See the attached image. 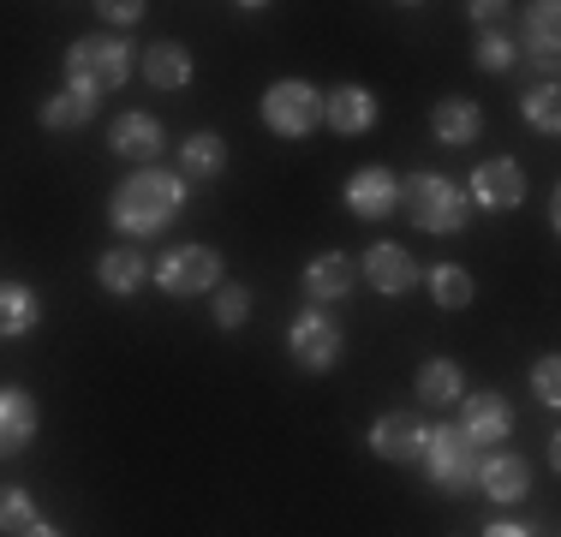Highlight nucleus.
<instances>
[{
    "label": "nucleus",
    "instance_id": "obj_34",
    "mask_svg": "<svg viewBox=\"0 0 561 537\" xmlns=\"http://www.w3.org/2000/svg\"><path fill=\"white\" fill-rule=\"evenodd\" d=\"M507 7H496V0H484V7H472V19H484V24H496Z\"/></svg>",
    "mask_w": 561,
    "mask_h": 537
},
{
    "label": "nucleus",
    "instance_id": "obj_5",
    "mask_svg": "<svg viewBox=\"0 0 561 537\" xmlns=\"http://www.w3.org/2000/svg\"><path fill=\"white\" fill-rule=\"evenodd\" d=\"M263 126L275 138H305V132L323 126V90L305 84V78H280L263 90Z\"/></svg>",
    "mask_w": 561,
    "mask_h": 537
},
{
    "label": "nucleus",
    "instance_id": "obj_2",
    "mask_svg": "<svg viewBox=\"0 0 561 537\" xmlns=\"http://www.w3.org/2000/svg\"><path fill=\"white\" fill-rule=\"evenodd\" d=\"M400 215L419 233H460L472 221V204L448 173H412V180H400Z\"/></svg>",
    "mask_w": 561,
    "mask_h": 537
},
{
    "label": "nucleus",
    "instance_id": "obj_21",
    "mask_svg": "<svg viewBox=\"0 0 561 537\" xmlns=\"http://www.w3.org/2000/svg\"><path fill=\"white\" fill-rule=\"evenodd\" d=\"M36 114H43L48 132H78V126H90V119H96V96H90V90H78V84H66L60 96H48Z\"/></svg>",
    "mask_w": 561,
    "mask_h": 537
},
{
    "label": "nucleus",
    "instance_id": "obj_19",
    "mask_svg": "<svg viewBox=\"0 0 561 537\" xmlns=\"http://www.w3.org/2000/svg\"><path fill=\"white\" fill-rule=\"evenodd\" d=\"M43 322V299L24 281H0V341H19Z\"/></svg>",
    "mask_w": 561,
    "mask_h": 537
},
{
    "label": "nucleus",
    "instance_id": "obj_23",
    "mask_svg": "<svg viewBox=\"0 0 561 537\" xmlns=\"http://www.w3.org/2000/svg\"><path fill=\"white\" fill-rule=\"evenodd\" d=\"M460 395H466V370L454 365V358H424V365H419V400H431V407H454Z\"/></svg>",
    "mask_w": 561,
    "mask_h": 537
},
{
    "label": "nucleus",
    "instance_id": "obj_16",
    "mask_svg": "<svg viewBox=\"0 0 561 537\" xmlns=\"http://www.w3.org/2000/svg\"><path fill=\"white\" fill-rule=\"evenodd\" d=\"M353 281H358V263L341 258V251H323V258L305 268V299H311V311L346 299V293H353Z\"/></svg>",
    "mask_w": 561,
    "mask_h": 537
},
{
    "label": "nucleus",
    "instance_id": "obj_18",
    "mask_svg": "<svg viewBox=\"0 0 561 537\" xmlns=\"http://www.w3.org/2000/svg\"><path fill=\"white\" fill-rule=\"evenodd\" d=\"M431 132L448 150H466V144H478V132H484V107L466 102V96H448L443 107H431Z\"/></svg>",
    "mask_w": 561,
    "mask_h": 537
},
{
    "label": "nucleus",
    "instance_id": "obj_9",
    "mask_svg": "<svg viewBox=\"0 0 561 537\" xmlns=\"http://www.w3.org/2000/svg\"><path fill=\"white\" fill-rule=\"evenodd\" d=\"M358 275H365L382 299H400V293L419 287V263H412V251L394 245V239H377V245L365 251V263H358Z\"/></svg>",
    "mask_w": 561,
    "mask_h": 537
},
{
    "label": "nucleus",
    "instance_id": "obj_24",
    "mask_svg": "<svg viewBox=\"0 0 561 537\" xmlns=\"http://www.w3.org/2000/svg\"><path fill=\"white\" fill-rule=\"evenodd\" d=\"M96 281L114 299H126V293H138L144 281H150V263H144V251H108V258L96 263Z\"/></svg>",
    "mask_w": 561,
    "mask_h": 537
},
{
    "label": "nucleus",
    "instance_id": "obj_12",
    "mask_svg": "<svg viewBox=\"0 0 561 537\" xmlns=\"http://www.w3.org/2000/svg\"><path fill=\"white\" fill-rule=\"evenodd\" d=\"M370 454L377 460H394V466H412L424 454V419L419 412H382L370 424Z\"/></svg>",
    "mask_w": 561,
    "mask_h": 537
},
{
    "label": "nucleus",
    "instance_id": "obj_6",
    "mask_svg": "<svg viewBox=\"0 0 561 537\" xmlns=\"http://www.w3.org/2000/svg\"><path fill=\"white\" fill-rule=\"evenodd\" d=\"M156 287L168 293V299H192V293H216L221 287V251L209 245H173L156 258Z\"/></svg>",
    "mask_w": 561,
    "mask_h": 537
},
{
    "label": "nucleus",
    "instance_id": "obj_13",
    "mask_svg": "<svg viewBox=\"0 0 561 537\" xmlns=\"http://www.w3.org/2000/svg\"><path fill=\"white\" fill-rule=\"evenodd\" d=\"M162 144H168V132H162V119H156V114H119L108 126V150L126 156V161H138V168H156Z\"/></svg>",
    "mask_w": 561,
    "mask_h": 537
},
{
    "label": "nucleus",
    "instance_id": "obj_20",
    "mask_svg": "<svg viewBox=\"0 0 561 537\" xmlns=\"http://www.w3.org/2000/svg\"><path fill=\"white\" fill-rule=\"evenodd\" d=\"M144 84H156V90H185V84H192V54H185L180 43L144 48Z\"/></svg>",
    "mask_w": 561,
    "mask_h": 537
},
{
    "label": "nucleus",
    "instance_id": "obj_26",
    "mask_svg": "<svg viewBox=\"0 0 561 537\" xmlns=\"http://www.w3.org/2000/svg\"><path fill=\"white\" fill-rule=\"evenodd\" d=\"M36 526V502L24 483H0V532H31Z\"/></svg>",
    "mask_w": 561,
    "mask_h": 537
},
{
    "label": "nucleus",
    "instance_id": "obj_17",
    "mask_svg": "<svg viewBox=\"0 0 561 537\" xmlns=\"http://www.w3.org/2000/svg\"><path fill=\"white\" fill-rule=\"evenodd\" d=\"M478 490L490 495V502H526V490H531V466L519 460V454H484L478 460Z\"/></svg>",
    "mask_w": 561,
    "mask_h": 537
},
{
    "label": "nucleus",
    "instance_id": "obj_30",
    "mask_svg": "<svg viewBox=\"0 0 561 537\" xmlns=\"http://www.w3.org/2000/svg\"><path fill=\"white\" fill-rule=\"evenodd\" d=\"M251 317V293L245 287H216V322L221 329H239Z\"/></svg>",
    "mask_w": 561,
    "mask_h": 537
},
{
    "label": "nucleus",
    "instance_id": "obj_14",
    "mask_svg": "<svg viewBox=\"0 0 561 537\" xmlns=\"http://www.w3.org/2000/svg\"><path fill=\"white\" fill-rule=\"evenodd\" d=\"M36 424H43L36 400L24 395V388H0V460H12V454L31 448V442H36Z\"/></svg>",
    "mask_w": 561,
    "mask_h": 537
},
{
    "label": "nucleus",
    "instance_id": "obj_31",
    "mask_svg": "<svg viewBox=\"0 0 561 537\" xmlns=\"http://www.w3.org/2000/svg\"><path fill=\"white\" fill-rule=\"evenodd\" d=\"M531 388H538L543 407H556V400H561V365H556V358H538V365H531Z\"/></svg>",
    "mask_w": 561,
    "mask_h": 537
},
{
    "label": "nucleus",
    "instance_id": "obj_4",
    "mask_svg": "<svg viewBox=\"0 0 561 537\" xmlns=\"http://www.w3.org/2000/svg\"><path fill=\"white\" fill-rule=\"evenodd\" d=\"M419 460L431 466V483H436V490H448V495H460V490H472V483H478V448L466 442L460 424L424 430V454H419Z\"/></svg>",
    "mask_w": 561,
    "mask_h": 537
},
{
    "label": "nucleus",
    "instance_id": "obj_15",
    "mask_svg": "<svg viewBox=\"0 0 561 537\" xmlns=\"http://www.w3.org/2000/svg\"><path fill=\"white\" fill-rule=\"evenodd\" d=\"M323 119L341 132V138H358V132L377 126V96H370L365 84H335L323 96Z\"/></svg>",
    "mask_w": 561,
    "mask_h": 537
},
{
    "label": "nucleus",
    "instance_id": "obj_35",
    "mask_svg": "<svg viewBox=\"0 0 561 537\" xmlns=\"http://www.w3.org/2000/svg\"><path fill=\"white\" fill-rule=\"evenodd\" d=\"M19 537H66V532H55V526H43V519H36L31 532H19Z\"/></svg>",
    "mask_w": 561,
    "mask_h": 537
},
{
    "label": "nucleus",
    "instance_id": "obj_1",
    "mask_svg": "<svg viewBox=\"0 0 561 537\" xmlns=\"http://www.w3.org/2000/svg\"><path fill=\"white\" fill-rule=\"evenodd\" d=\"M185 209V180L168 168H138L114 185V204H108V221L119 227L126 239H156L173 215Z\"/></svg>",
    "mask_w": 561,
    "mask_h": 537
},
{
    "label": "nucleus",
    "instance_id": "obj_7",
    "mask_svg": "<svg viewBox=\"0 0 561 537\" xmlns=\"http://www.w3.org/2000/svg\"><path fill=\"white\" fill-rule=\"evenodd\" d=\"M287 353L299 370H335L341 365V329L323 311H299L287 329Z\"/></svg>",
    "mask_w": 561,
    "mask_h": 537
},
{
    "label": "nucleus",
    "instance_id": "obj_25",
    "mask_svg": "<svg viewBox=\"0 0 561 537\" xmlns=\"http://www.w3.org/2000/svg\"><path fill=\"white\" fill-rule=\"evenodd\" d=\"M424 287H431V299L443 305V311H466L472 305V275H466L460 263H436L431 275H419Z\"/></svg>",
    "mask_w": 561,
    "mask_h": 537
},
{
    "label": "nucleus",
    "instance_id": "obj_33",
    "mask_svg": "<svg viewBox=\"0 0 561 537\" xmlns=\"http://www.w3.org/2000/svg\"><path fill=\"white\" fill-rule=\"evenodd\" d=\"M484 537H531V526H519V519H496V526H484Z\"/></svg>",
    "mask_w": 561,
    "mask_h": 537
},
{
    "label": "nucleus",
    "instance_id": "obj_27",
    "mask_svg": "<svg viewBox=\"0 0 561 537\" xmlns=\"http://www.w3.org/2000/svg\"><path fill=\"white\" fill-rule=\"evenodd\" d=\"M526 48L538 54V66H543V72H556V7H531Z\"/></svg>",
    "mask_w": 561,
    "mask_h": 537
},
{
    "label": "nucleus",
    "instance_id": "obj_22",
    "mask_svg": "<svg viewBox=\"0 0 561 537\" xmlns=\"http://www.w3.org/2000/svg\"><path fill=\"white\" fill-rule=\"evenodd\" d=\"M180 180H216V173L227 168V144L221 132H192V138L180 144Z\"/></svg>",
    "mask_w": 561,
    "mask_h": 537
},
{
    "label": "nucleus",
    "instance_id": "obj_32",
    "mask_svg": "<svg viewBox=\"0 0 561 537\" xmlns=\"http://www.w3.org/2000/svg\"><path fill=\"white\" fill-rule=\"evenodd\" d=\"M102 12H108L114 24H138V19H144V7H138V0H114V7H102Z\"/></svg>",
    "mask_w": 561,
    "mask_h": 537
},
{
    "label": "nucleus",
    "instance_id": "obj_8",
    "mask_svg": "<svg viewBox=\"0 0 561 537\" xmlns=\"http://www.w3.org/2000/svg\"><path fill=\"white\" fill-rule=\"evenodd\" d=\"M466 204L472 209H490V215H507V209H519L526 204V173H519V161H484V168L472 173V185H466Z\"/></svg>",
    "mask_w": 561,
    "mask_h": 537
},
{
    "label": "nucleus",
    "instance_id": "obj_28",
    "mask_svg": "<svg viewBox=\"0 0 561 537\" xmlns=\"http://www.w3.org/2000/svg\"><path fill=\"white\" fill-rule=\"evenodd\" d=\"M519 114H526V126H538V132H556V126H561V96H556L550 78H543V84L531 90L526 102H519Z\"/></svg>",
    "mask_w": 561,
    "mask_h": 537
},
{
    "label": "nucleus",
    "instance_id": "obj_10",
    "mask_svg": "<svg viewBox=\"0 0 561 537\" xmlns=\"http://www.w3.org/2000/svg\"><path fill=\"white\" fill-rule=\"evenodd\" d=\"M460 430L472 448H496V442H507V430H514V412H507V400L496 388H478V395H460Z\"/></svg>",
    "mask_w": 561,
    "mask_h": 537
},
{
    "label": "nucleus",
    "instance_id": "obj_3",
    "mask_svg": "<svg viewBox=\"0 0 561 537\" xmlns=\"http://www.w3.org/2000/svg\"><path fill=\"white\" fill-rule=\"evenodd\" d=\"M131 43L126 36H78L72 48H66V78H72L78 90H90V96H102V90H119L131 78Z\"/></svg>",
    "mask_w": 561,
    "mask_h": 537
},
{
    "label": "nucleus",
    "instance_id": "obj_29",
    "mask_svg": "<svg viewBox=\"0 0 561 537\" xmlns=\"http://www.w3.org/2000/svg\"><path fill=\"white\" fill-rule=\"evenodd\" d=\"M472 60L484 66V72H507V66H514V36H507V31H484Z\"/></svg>",
    "mask_w": 561,
    "mask_h": 537
},
{
    "label": "nucleus",
    "instance_id": "obj_11",
    "mask_svg": "<svg viewBox=\"0 0 561 537\" xmlns=\"http://www.w3.org/2000/svg\"><path fill=\"white\" fill-rule=\"evenodd\" d=\"M346 209H353L358 221H389L400 209V180L389 168H358L353 180H346Z\"/></svg>",
    "mask_w": 561,
    "mask_h": 537
}]
</instances>
